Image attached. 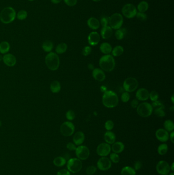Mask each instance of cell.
I'll return each mask as SVG.
<instances>
[{
	"instance_id": "cell-1",
	"label": "cell",
	"mask_w": 174,
	"mask_h": 175,
	"mask_svg": "<svg viewBox=\"0 0 174 175\" xmlns=\"http://www.w3.org/2000/svg\"><path fill=\"white\" fill-rule=\"evenodd\" d=\"M119 100L117 94L112 91H105L102 97V103L105 107L114 108L119 104Z\"/></svg>"
},
{
	"instance_id": "cell-2",
	"label": "cell",
	"mask_w": 174,
	"mask_h": 175,
	"mask_svg": "<svg viewBox=\"0 0 174 175\" xmlns=\"http://www.w3.org/2000/svg\"><path fill=\"white\" fill-rule=\"evenodd\" d=\"M99 66L104 71L111 72L116 66V62L112 55L107 54L102 57L99 60Z\"/></svg>"
},
{
	"instance_id": "cell-3",
	"label": "cell",
	"mask_w": 174,
	"mask_h": 175,
	"mask_svg": "<svg viewBox=\"0 0 174 175\" xmlns=\"http://www.w3.org/2000/svg\"><path fill=\"white\" fill-rule=\"evenodd\" d=\"M45 63L48 69L54 71L58 69L60 65V59L57 53L51 52L45 57Z\"/></svg>"
},
{
	"instance_id": "cell-4",
	"label": "cell",
	"mask_w": 174,
	"mask_h": 175,
	"mask_svg": "<svg viewBox=\"0 0 174 175\" xmlns=\"http://www.w3.org/2000/svg\"><path fill=\"white\" fill-rule=\"evenodd\" d=\"M16 16L15 11L11 7L4 8L0 13V19L2 23L5 24L13 22Z\"/></svg>"
},
{
	"instance_id": "cell-5",
	"label": "cell",
	"mask_w": 174,
	"mask_h": 175,
	"mask_svg": "<svg viewBox=\"0 0 174 175\" xmlns=\"http://www.w3.org/2000/svg\"><path fill=\"white\" fill-rule=\"evenodd\" d=\"M137 113L142 117L147 118L153 113V108L149 103L144 102L139 104L136 108Z\"/></svg>"
},
{
	"instance_id": "cell-6",
	"label": "cell",
	"mask_w": 174,
	"mask_h": 175,
	"mask_svg": "<svg viewBox=\"0 0 174 175\" xmlns=\"http://www.w3.org/2000/svg\"><path fill=\"white\" fill-rule=\"evenodd\" d=\"M124 23V19L122 14L116 13L109 17V25L112 29L121 28Z\"/></svg>"
},
{
	"instance_id": "cell-7",
	"label": "cell",
	"mask_w": 174,
	"mask_h": 175,
	"mask_svg": "<svg viewBox=\"0 0 174 175\" xmlns=\"http://www.w3.org/2000/svg\"><path fill=\"white\" fill-rule=\"evenodd\" d=\"M82 168V161L77 158H71L67 162V168L70 173L76 174L79 173Z\"/></svg>"
},
{
	"instance_id": "cell-8",
	"label": "cell",
	"mask_w": 174,
	"mask_h": 175,
	"mask_svg": "<svg viewBox=\"0 0 174 175\" xmlns=\"http://www.w3.org/2000/svg\"><path fill=\"white\" fill-rule=\"evenodd\" d=\"M139 86V83L135 78L128 77L123 83V88L126 92H132L135 91Z\"/></svg>"
},
{
	"instance_id": "cell-9",
	"label": "cell",
	"mask_w": 174,
	"mask_h": 175,
	"mask_svg": "<svg viewBox=\"0 0 174 175\" xmlns=\"http://www.w3.org/2000/svg\"><path fill=\"white\" fill-rule=\"evenodd\" d=\"M122 12L123 16L128 19H132L134 18L137 13L136 7L133 4L131 3H128L125 4L122 9Z\"/></svg>"
},
{
	"instance_id": "cell-10",
	"label": "cell",
	"mask_w": 174,
	"mask_h": 175,
	"mask_svg": "<svg viewBox=\"0 0 174 175\" xmlns=\"http://www.w3.org/2000/svg\"><path fill=\"white\" fill-rule=\"evenodd\" d=\"M74 124L71 121H65L61 125L60 131L63 136L69 137L72 135L75 132Z\"/></svg>"
},
{
	"instance_id": "cell-11",
	"label": "cell",
	"mask_w": 174,
	"mask_h": 175,
	"mask_svg": "<svg viewBox=\"0 0 174 175\" xmlns=\"http://www.w3.org/2000/svg\"><path fill=\"white\" fill-rule=\"evenodd\" d=\"M75 153L77 158L81 160H86L89 156L90 150L88 147L86 145H81L77 147Z\"/></svg>"
},
{
	"instance_id": "cell-12",
	"label": "cell",
	"mask_w": 174,
	"mask_h": 175,
	"mask_svg": "<svg viewBox=\"0 0 174 175\" xmlns=\"http://www.w3.org/2000/svg\"><path fill=\"white\" fill-rule=\"evenodd\" d=\"M157 173L161 175H167L170 172V165L167 161L161 160L159 161L156 166Z\"/></svg>"
},
{
	"instance_id": "cell-13",
	"label": "cell",
	"mask_w": 174,
	"mask_h": 175,
	"mask_svg": "<svg viewBox=\"0 0 174 175\" xmlns=\"http://www.w3.org/2000/svg\"><path fill=\"white\" fill-rule=\"evenodd\" d=\"M111 163L108 158L102 157L97 162V168L102 171H106L111 168L112 165Z\"/></svg>"
},
{
	"instance_id": "cell-14",
	"label": "cell",
	"mask_w": 174,
	"mask_h": 175,
	"mask_svg": "<svg viewBox=\"0 0 174 175\" xmlns=\"http://www.w3.org/2000/svg\"><path fill=\"white\" fill-rule=\"evenodd\" d=\"M110 144L107 143H102L97 148V153L101 157H106L111 152Z\"/></svg>"
},
{
	"instance_id": "cell-15",
	"label": "cell",
	"mask_w": 174,
	"mask_h": 175,
	"mask_svg": "<svg viewBox=\"0 0 174 175\" xmlns=\"http://www.w3.org/2000/svg\"><path fill=\"white\" fill-rule=\"evenodd\" d=\"M157 139L162 142H165L169 139V133L164 129H159L155 133Z\"/></svg>"
},
{
	"instance_id": "cell-16",
	"label": "cell",
	"mask_w": 174,
	"mask_h": 175,
	"mask_svg": "<svg viewBox=\"0 0 174 175\" xmlns=\"http://www.w3.org/2000/svg\"><path fill=\"white\" fill-rule=\"evenodd\" d=\"M3 61L7 66L12 67L16 65V58L12 54L7 53L3 57Z\"/></svg>"
},
{
	"instance_id": "cell-17",
	"label": "cell",
	"mask_w": 174,
	"mask_h": 175,
	"mask_svg": "<svg viewBox=\"0 0 174 175\" xmlns=\"http://www.w3.org/2000/svg\"><path fill=\"white\" fill-rule=\"evenodd\" d=\"M149 92L145 88L139 89L136 92V98L140 101H146L149 98Z\"/></svg>"
},
{
	"instance_id": "cell-18",
	"label": "cell",
	"mask_w": 174,
	"mask_h": 175,
	"mask_svg": "<svg viewBox=\"0 0 174 175\" xmlns=\"http://www.w3.org/2000/svg\"><path fill=\"white\" fill-rule=\"evenodd\" d=\"M88 42L91 46L97 45L100 41V36L98 32L93 31L89 34L88 36Z\"/></svg>"
},
{
	"instance_id": "cell-19",
	"label": "cell",
	"mask_w": 174,
	"mask_h": 175,
	"mask_svg": "<svg viewBox=\"0 0 174 175\" xmlns=\"http://www.w3.org/2000/svg\"><path fill=\"white\" fill-rule=\"evenodd\" d=\"M92 76L94 79L98 81H103L106 78L105 73L103 70L100 68H95L93 70Z\"/></svg>"
},
{
	"instance_id": "cell-20",
	"label": "cell",
	"mask_w": 174,
	"mask_h": 175,
	"mask_svg": "<svg viewBox=\"0 0 174 175\" xmlns=\"http://www.w3.org/2000/svg\"><path fill=\"white\" fill-rule=\"evenodd\" d=\"M85 140V135L81 131L75 133L73 137V141L76 145H81Z\"/></svg>"
},
{
	"instance_id": "cell-21",
	"label": "cell",
	"mask_w": 174,
	"mask_h": 175,
	"mask_svg": "<svg viewBox=\"0 0 174 175\" xmlns=\"http://www.w3.org/2000/svg\"><path fill=\"white\" fill-rule=\"evenodd\" d=\"M113 34V29L109 26L103 27L101 30V36L104 39H109Z\"/></svg>"
},
{
	"instance_id": "cell-22",
	"label": "cell",
	"mask_w": 174,
	"mask_h": 175,
	"mask_svg": "<svg viewBox=\"0 0 174 175\" xmlns=\"http://www.w3.org/2000/svg\"><path fill=\"white\" fill-rule=\"evenodd\" d=\"M111 149L114 153H116V154L121 153L123 152V150H124V144L122 142H115L114 143L112 144V147H111Z\"/></svg>"
},
{
	"instance_id": "cell-23",
	"label": "cell",
	"mask_w": 174,
	"mask_h": 175,
	"mask_svg": "<svg viewBox=\"0 0 174 175\" xmlns=\"http://www.w3.org/2000/svg\"><path fill=\"white\" fill-rule=\"evenodd\" d=\"M87 26L92 30H97L99 28L100 26V23L97 19L91 17L87 20Z\"/></svg>"
},
{
	"instance_id": "cell-24",
	"label": "cell",
	"mask_w": 174,
	"mask_h": 175,
	"mask_svg": "<svg viewBox=\"0 0 174 175\" xmlns=\"http://www.w3.org/2000/svg\"><path fill=\"white\" fill-rule=\"evenodd\" d=\"M104 138L106 143H108L109 144H112L116 142V135L111 131H107L104 134Z\"/></svg>"
},
{
	"instance_id": "cell-25",
	"label": "cell",
	"mask_w": 174,
	"mask_h": 175,
	"mask_svg": "<svg viewBox=\"0 0 174 175\" xmlns=\"http://www.w3.org/2000/svg\"><path fill=\"white\" fill-rule=\"evenodd\" d=\"M100 50L102 53L107 55L109 54L112 52V47L108 42H104L102 43L100 46Z\"/></svg>"
},
{
	"instance_id": "cell-26",
	"label": "cell",
	"mask_w": 174,
	"mask_h": 175,
	"mask_svg": "<svg viewBox=\"0 0 174 175\" xmlns=\"http://www.w3.org/2000/svg\"><path fill=\"white\" fill-rule=\"evenodd\" d=\"M50 90L53 93H58L60 91L61 86L58 81L55 80L52 82L50 85Z\"/></svg>"
},
{
	"instance_id": "cell-27",
	"label": "cell",
	"mask_w": 174,
	"mask_h": 175,
	"mask_svg": "<svg viewBox=\"0 0 174 175\" xmlns=\"http://www.w3.org/2000/svg\"><path fill=\"white\" fill-rule=\"evenodd\" d=\"M54 48V44L52 42L49 40L44 41L42 44V48L43 50L46 52L50 53L53 50Z\"/></svg>"
},
{
	"instance_id": "cell-28",
	"label": "cell",
	"mask_w": 174,
	"mask_h": 175,
	"mask_svg": "<svg viewBox=\"0 0 174 175\" xmlns=\"http://www.w3.org/2000/svg\"><path fill=\"white\" fill-rule=\"evenodd\" d=\"M10 49V46L8 42L3 41L0 43V53L1 54H7L9 51Z\"/></svg>"
},
{
	"instance_id": "cell-29",
	"label": "cell",
	"mask_w": 174,
	"mask_h": 175,
	"mask_svg": "<svg viewBox=\"0 0 174 175\" xmlns=\"http://www.w3.org/2000/svg\"><path fill=\"white\" fill-rule=\"evenodd\" d=\"M67 49H68L67 44L64 42H61L57 45L55 49V51L56 53H57V54H61L65 53Z\"/></svg>"
},
{
	"instance_id": "cell-30",
	"label": "cell",
	"mask_w": 174,
	"mask_h": 175,
	"mask_svg": "<svg viewBox=\"0 0 174 175\" xmlns=\"http://www.w3.org/2000/svg\"><path fill=\"white\" fill-rule=\"evenodd\" d=\"M121 175H136V171L131 166L124 167L121 171Z\"/></svg>"
},
{
	"instance_id": "cell-31",
	"label": "cell",
	"mask_w": 174,
	"mask_h": 175,
	"mask_svg": "<svg viewBox=\"0 0 174 175\" xmlns=\"http://www.w3.org/2000/svg\"><path fill=\"white\" fill-rule=\"evenodd\" d=\"M149 4L147 2L143 1L140 2L137 5V10L140 13H145L149 9Z\"/></svg>"
},
{
	"instance_id": "cell-32",
	"label": "cell",
	"mask_w": 174,
	"mask_h": 175,
	"mask_svg": "<svg viewBox=\"0 0 174 175\" xmlns=\"http://www.w3.org/2000/svg\"><path fill=\"white\" fill-rule=\"evenodd\" d=\"M127 30L125 28H119L117 29L115 32V37L117 40H122L126 35Z\"/></svg>"
},
{
	"instance_id": "cell-33",
	"label": "cell",
	"mask_w": 174,
	"mask_h": 175,
	"mask_svg": "<svg viewBox=\"0 0 174 175\" xmlns=\"http://www.w3.org/2000/svg\"><path fill=\"white\" fill-rule=\"evenodd\" d=\"M66 159L61 156H58L55 158L53 160L54 165L57 167H62L64 166V165H66Z\"/></svg>"
},
{
	"instance_id": "cell-34",
	"label": "cell",
	"mask_w": 174,
	"mask_h": 175,
	"mask_svg": "<svg viewBox=\"0 0 174 175\" xmlns=\"http://www.w3.org/2000/svg\"><path fill=\"white\" fill-rule=\"evenodd\" d=\"M124 48L122 46H116L112 49V54L113 57H118L121 56L124 53Z\"/></svg>"
},
{
	"instance_id": "cell-35",
	"label": "cell",
	"mask_w": 174,
	"mask_h": 175,
	"mask_svg": "<svg viewBox=\"0 0 174 175\" xmlns=\"http://www.w3.org/2000/svg\"><path fill=\"white\" fill-rule=\"evenodd\" d=\"M164 129L168 132H171L174 131V122L171 120H167L164 122Z\"/></svg>"
},
{
	"instance_id": "cell-36",
	"label": "cell",
	"mask_w": 174,
	"mask_h": 175,
	"mask_svg": "<svg viewBox=\"0 0 174 175\" xmlns=\"http://www.w3.org/2000/svg\"><path fill=\"white\" fill-rule=\"evenodd\" d=\"M168 151V146L165 143H162L159 145L157 149V152L160 155H164Z\"/></svg>"
},
{
	"instance_id": "cell-37",
	"label": "cell",
	"mask_w": 174,
	"mask_h": 175,
	"mask_svg": "<svg viewBox=\"0 0 174 175\" xmlns=\"http://www.w3.org/2000/svg\"><path fill=\"white\" fill-rule=\"evenodd\" d=\"M155 115H156L158 117H164L165 116V113L164 111V108H159L154 109V111Z\"/></svg>"
},
{
	"instance_id": "cell-38",
	"label": "cell",
	"mask_w": 174,
	"mask_h": 175,
	"mask_svg": "<svg viewBox=\"0 0 174 175\" xmlns=\"http://www.w3.org/2000/svg\"><path fill=\"white\" fill-rule=\"evenodd\" d=\"M27 16H28L27 12L24 10H21L19 11L17 14L18 19L21 20V21H23V20L26 19L27 18Z\"/></svg>"
},
{
	"instance_id": "cell-39",
	"label": "cell",
	"mask_w": 174,
	"mask_h": 175,
	"mask_svg": "<svg viewBox=\"0 0 174 175\" xmlns=\"http://www.w3.org/2000/svg\"><path fill=\"white\" fill-rule=\"evenodd\" d=\"M110 161L111 162L114 163H118L120 161V157L118 154L113 153L112 154H110Z\"/></svg>"
},
{
	"instance_id": "cell-40",
	"label": "cell",
	"mask_w": 174,
	"mask_h": 175,
	"mask_svg": "<svg viewBox=\"0 0 174 175\" xmlns=\"http://www.w3.org/2000/svg\"><path fill=\"white\" fill-rule=\"evenodd\" d=\"M66 118L69 121H72L76 117V114L74 111L73 110H69L66 113Z\"/></svg>"
},
{
	"instance_id": "cell-41",
	"label": "cell",
	"mask_w": 174,
	"mask_h": 175,
	"mask_svg": "<svg viewBox=\"0 0 174 175\" xmlns=\"http://www.w3.org/2000/svg\"><path fill=\"white\" fill-rule=\"evenodd\" d=\"M149 98L153 102L158 101L159 94L156 91H152L149 93Z\"/></svg>"
},
{
	"instance_id": "cell-42",
	"label": "cell",
	"mask_w": 174,
	"mask_h": 175,
	"mask_svg": "<svg viewBox=\"0 0 174 175\" xmlns=\"http://www.w3.org/2000/svg\"><path fill=\"white\" fill-rule=\"evenodd\" d=\"M97 170V168L96 166L91 165V166L87 167L86 170V173L88 175H93L96 173Z\"/></svg>"
},
{
	"instance_id": "cell-43",
	"label": "cell",
	"mask_w": 174,
	"mask_h": 175,
	"mask_svg": "<svg viewBox=\"0 0 174 175\" xmlns=\"http://www.w3.org/2000/svg\"><path fill=\"white\" fill-rule=\"evenodd\" d=\"M135 16H136V18L138 19H139L140 21H146L147 20V15L145 13L137 12Z\"/></svg>"
},
{
	"instance_id": "cell-44",
	"label": "cell",
	"mask_w": 174,
	"mask_h": 175,
	"mask_svg": "<svg viewBox=\"0 0 174 175\" xmlns=\"http://www.w3.org/2000/svg\"><path fill=\"white\" fill-rule=\"evenodd\" d=\"M91 51H92V48H91V46H86L82 49V54L84 56H85V57H87V56H88V55H89L91 54Z\"/></svg>"
},
{
	"instance_id": "cell-45",
	"label": "cell",
	"mask_w": 174,
	"mask_h": 175,
	"mask_svg": "<svg viewBox=\"0 0 174 175\" xmlns=\"http://www.w3.org/2000/svg\"><path fill=\"white\" fill-rule=\"evenodd\" d=\"M130 98V94L128 92H124L121 95V100L123 103H127Z\"/></svg>"
},
{
	"instance_id": "cell-46",
	"label": "cell",
	"mask_w": 174,
	"mask_h": 175,
	"mask_svg": "<svg viewBox=\"0 0 174 175\" xmlns=\"http://www.w3.org/2000/svg\"><path fill=\"white\" fill-rule=\"evenodd\" d=\"M105 129L107 131H111L114 127V122L112 120H107L105 124Z\"/></svg>"
},
{
	"instance_id": "cell-47",
	"label": "cell",
	"mask_w": 174,
	"mask_h": 175,
	"mask_svg": "<svg viewBox=\"0 0 174 175\" xmlns=\"http://www.w3.org/2000/svg\"><path fill=\"white\" fill-rule=\"evenodd\" d=\"M100 24L102 25V26L106 27L108 26L109 25V17L106 16H103L101 19V21H100Z\"/></svg>"
},
{
	"instance_id": "cell-48",
	"label": "cell",
	"mask_w": 174,
	"mask_h": 175,
	"mask_svg": "<svg viewBox=\"0 0 174 175\" xmlns=\"http://www.w3.org/2000/svg\"><path fill=\"white\" fill-rule=\"evenodd\" d=\"M152 106L153 107V109H156V108H164V104L160 102L159 101H154L153 103L152 104Z\"/></svg>"
},
{
	"instance_id": "cell-49",
	"label": "cell",
	"mask_w": 174,
	"mask_h": 175,
	"mask_svg": "<svg viewBox=\"0 0 174 175\" xmlns=\"http://www.w3.org/2000/svg\"><path fill=\"white\" fill-rule=\"evenodd\" d=\"M66 5L69 6H74L77 3V0H63Z\"/></svg>"
},
{
	"instance_id": "cell-50",
	"label": "cell",
	"mask_w": 174,
	"mask_h": 175,
	"mask_svg": "<svg viewBox=\"0 0 174 175\" xmlns=\"http://www.w3.org/2000/svg\"><path fill=\"white\" fill-rule=\"evenodd\" d=\"M66 148L69 150L71 151H74V150H76L77 147L76 145H75L74 143H72V142H69L66 144Z\"/></svg>"
},
{
	"instance_id": "cell-51",
	"label": "cell",
	"mask_w": 174,
	"mask_h": 175,
	"mask_svg": "<svg viewBox=\"0 0 174 175\" xmlns=\"http://www.w3.org/2000/svg\"><path fill=\"white\" fill-rule=\"evenodd\" d=\"M57 175H71V173L69 171L66 169H62V170L59 171L58 172H57Z\"/></svg>"
},
{
	"instance_id": "cell-52",
	"label": "cell",
	"mask_w": 174,
	"mask_h": 175,
	"mask_svg": "<svg viewBox=\"0 0 174 175\" xmlns=\"http://www.w3.org/2000/svg\"><path fill=\"white\" fill-rule=\"evenodd\" d=\"M142 167V162L140 161H137L135 162L134 165V169L135 171L137 170H140V168Z\"/></svg>"
},
{
	"instance_id": "cell-53",
	"label": "cell",
	"mask_w": 174,
	"mask_h": 175,
	"mask_svg": "<svg viewBox=\"0 0 174 175\" xmlns=\"http://www.w3.org/2000/svg\"><path fill=\"white\" fill-rule=\"evenodd\" d=\"M139 101L137 99H134L132 100L131 102V106L133 109H136L139 106Z\"/></svg>"
},
{
	"instance_id": "cell-54",
	"label": "cell",
	"mask_w": 174,
	"mask_h": 175,
	"mask_svg": "<svg viewBox=\"0 0 174 175\" xmlns=\"http://www.w3.org/2000/svg\"><path fill=\"white\" fill-rule=\"evenodd\" d=\"M169 138H170V140H171V142H172L173 143H174V131H172V132H171V134L170 135H169Z\"/></svg>"
},
{
	"instance_id": "cell-55",
	"label": "cell",
	"mask_w": 174,
	"mask_h": 175,
	"mask_svg": "<svg viewBox=\"0 0 174 175\" xmlns=\"http://www.w3.org/2000/svg\"><path fill=\"white\" fill-rule=\"evenodd\" d=\"M62 1V0H51V2L52 3L57 4L60 3Z\"/></svg>"
},
{
	"instance_id": "cell-56",
	"label": "cell",
	"mask_w": 174,
	"mask_h": 175,
	"mask_svg": "<svg viewBox=\"0 0 174 175\" xmlns=\"http://www.w3.org/2000/svg\"><path fill=\"white\" fill-rule=\"evenodd\" d=\"M88 68L90 70H92L94 69V65H92V64H89L88 65Z\"/></svg>"
},
{
	"instance_id": "cell-57",
	"label": "cell",
	"mask_w": 174,
	"mask_h": 175,
	"mask_svg": "<svg viewBox=\"0 0 174 175\" xmlns=\"http://www.w3.org/2000/svg\"><path fill=\"white\" fill-rule=\"evenodd\" d=\"M170 170L172 171V172H174V163L173 162L172 163V165H171V166H170Z\"/></svg>"
},
{
	"instance_id": "cell-58",
	"label": "cell",
	"mask_w": 174,
	"mask_h": 175,
	"mask_svg": "<svg viewBox=\"0 0 174 175\" xmlns=\"http://www.w3.org/2000/svg\"><path fill=\"white\" fill-rule=\"evenodd\" d=\"M171 101H172V104H174V94H173V95L172 96V97H171Z\"/></svg>"
},
{
	"instance_id": "cell-59",
	"label": "cell",
	"mask_w": 174,
	"mask_h": 175,
	"mask_svg": "<svg viewBox=\"0 0 174 175\" xmlns=\"http://www.w3.org/2000/svg\"><path fill=\"white\" fill-rule=\"evenodd\" d=\"M92 1H94V2H100V1H101V0H92Z\"/></svg>"
},
{
	"instance_id": "cell-60",
	"label": "cell",
	"mask_w": 174,
	"mask_h": 175,
	"mask_svg": "<svg viewBox=\"0 0 174 175\" xmlns=\"http://www.w3.org/2000/svg\"><path fill=\"white\" fill-rule=\"evenodd\" d=\"M167 175H174V173L173 172H172V173H171L168 174Z\"/></svg>"
},
{
	"instance_id": "cell-61",
	"label": "cell",
	"mask_w": 174,
	"mask_h": 175,
	"mask_svg": "<svg viewBox=\"0 0 174 175\" xmlns=\"http://www.w3.org/2000/svg\"><path fill=\"white\" fill-rule=\"evenodd\" d=\"M3 60V57L0 56V60Z\"/></svg>"
},
{
	"instance_id": "cell-62",
	"label": "cell",
	"mask_w": 174,
	"mask_h": 175,
	"mask_svg": "<svg viewBox=\"0 0 174 175\" xmlns=\"http://www.w3.org/2000/svg\"><path fill=\"white\" fill-rule=\"evenodd\" d=\"M1 126H2V122H1V121H0V127H1Z\"/></svg>"
},
{
	"instance_id": "cell-63",
	"label": "cell",
	"mask_w": 174,
	"mask_h": 175,
	"mask_svg": "<svg viewBox=\"0 0 174 175\" xmlns=\"http://www.w3.org/2000/svg\"><path fill=\"white\" fill-rule=\"evenodd\" d=\"M28 1H33L34 0H28Z\"/></svg>"
}]
</instances>
